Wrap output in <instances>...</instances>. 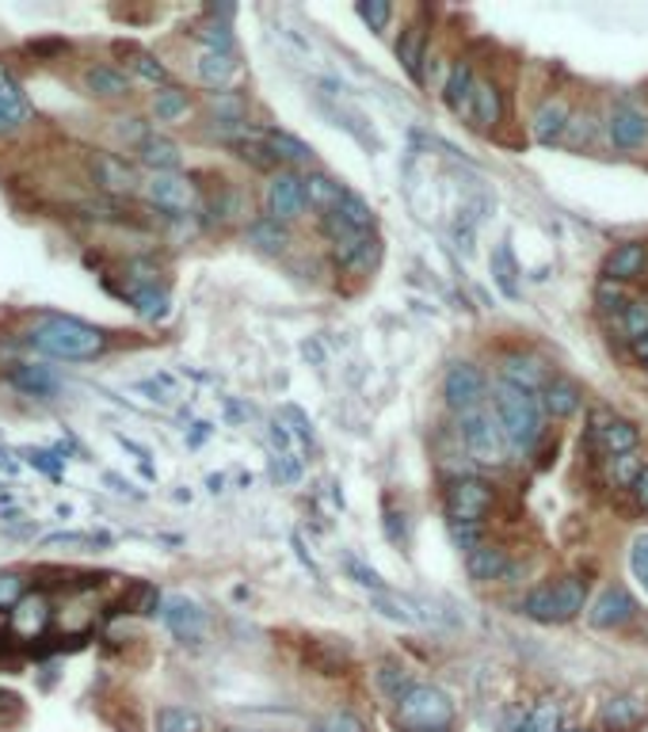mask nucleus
<instances>
[{
	"instance_id": "obj_12",
	"label": "nucleus",
	"mask_w": 648,
	"mask_h": 732,
	"mask_svg": "<svg viewBox=\"0 0 648 732\" xmlns=\"http://www.w3.org/2000/svg\"><path fill=\"white\" fill-rule=\"evenodd\" d=\"M569 122H572L569 99L546 96L542 104L534 107V115H530V138H534L538 146H557V141H564V134H569Z\"/></svg>"
},
{
	"instance_id": "obj_32",
	"label": "nucleus",
	"mask_w": 648,
	"mask_h": 732,
	"mask_svg": "<svg viewBox=\"0 0 648 732\" xmlns=\"http://www.w3.org/2000/svg\"><path fill=\"white\" fill-rule=\"evenodd\" d=\"M115 50H119V54L127 57V69L134 73L138 80H145V85H156V88H169V69H164V65L156 62V57L149 54V50L127 46V43H119Z\"/></svg>"
},
{
	"instance_id": "obj_3",
	"label": "nucleus",
	"mask_w": 648,
	"mask_h": 732,
	"mask_svg": "<svg viewBox=\"0 0 648 732\" xmlns=\"http://www.w3.org/2000/svg\"><path fill=\"white\" fill-rule=\"evenodd\" d=\"M587 603V584L580 577H561L553 584H538L530 588L527 599H522V614L534 622H546V626H561V622H572Z\"/></svg>"
},
{
	"instance_id": "obj_59",
	"label": "nucleus",
	"mask_w": 648,
	"mask_h": 732,
	"mask_svg": "<svg viewBox=\"0 0 648 732\" xmlns=\"http://www.w3.org/2000/svg\"><path fill=\"white\" fill-rule=\"evenodd\" d=\"M629 347H634V355H637V359H641V363H648V336L634 340V344H629Z\"/></svg>"
},
{
	"instance_id": "obj_10",
	"label": "nucleus",
	"mask_w": 648,
	"mask_h": 732,
	"mask_svg": "<svg viewBox=\"0 0 648 732\" xmlns=\"http://www.w3.org/2000/svg\"><path fill=\"white\" fill-rule=\"evenodd\" d=\"M145 198L153 206H161L164 214H191L198 203V191H195V183L187 176H180V172H161V176H153L145 183Z\"/></svg>"
},
{
	"instance_id": "obj_18",
	"label": "nucleus",
	"mask_w": 648,
	"mask_h": 732,
	"mask_svg": "<svg viewBox=\"0 0 648 732\" xmlns=\"http://www.w3.org/2000/svg\"><path fill=\"white\" fill-rule=\"evenodd\" d=\"M606 134L618 149H641L648 141V115L634 104H614L606 115Z\"/></svg>"
},
{
	"instance_id": "obj_25",
	"label": "nucleus",
	"mask_w": 648,
	"mask_h": 732,
	"mask_svg": "<svg viewBox=\"0 0 648 732\" xmlns=\"http://www.w3.org/2000/svg\"><path fill=\"white\" fill-rule=\"evenodd\" d=\"M465 569H469V577L477 580V584H493V580L508 577V553H504L500 546L480 542L477 549L465 553Z\"/></svg>"
},
{
	"instance_id": "obj_27",
	"label": "nucleus",
	"mask_w": 648,
	"mask_h": 732,
	"mask_svg": "<svg viewBox=\"0 0 648 732\" xmlns=\"http://www.w3.org/2000/svg\"><path fill=\"white\" fill-rule=\"evenodd\" d=\"M500 378L511 381V386H522V389H534V394H542V386L550 378H546V370L538 366V359H530V355L515 352V355H504L500 363Z\"/></svg>"
},
{
	"instance_id": "obj_2",
	"label": "nucleus",
	"mask_w": 648,
	"mask_h": 732,
	"mask_svg": "<svg viewBox=\"0 0 648 732\" xmlns=\"http://www.w3.org/2000/svg\"><path fill=\"white\" fill-rule=\"evenodd\" d=\"M493 412L500 420L504 435H508V446L515 451H530V446L542 439V401H538L534 389L511 386V381H496L493 389Z\"/></svg>"
},
{
	"instance_id": "obj_16",
	"label": "nucleus",
	"mask_w": 648,
	"mask_h": 732,
	"mask_svg": "<svg viewBox=\"0 0 648 732\" xmlns=\"http://www.w3.org/2000/svg\"><path fill=\"white\" fill-rule=\"evenodd\" d=\"M504 119H508V96H504V88L496 80H477L469 107V127L480 130V134H493Z\"/></svg>"
},
{
	"instance_id": "obj_1",
	"label": "nucleus",
	"mask_w": 648,
	"mask_h": 732,
	"mask_svg": "<svg viewBox=\"0 0 648 732\" xmlns=\"http://www.w3.org/2000/svg\"><path fill=\"white\" fill-rule=\"evenodd\" d=\"M28 344L35 352L50 355V359H69V363H88L96 355L107 352V332L96 329L88 321L62 317V313H46L31 324Z\"/></svg>"
},
{
	"instance_id": "obj_46",
	"label": "nucleus",
	"mask_w": 648,
	"mask_h": 732,
	"mask_svg": "<svg viewBox=\"0 0 648 732\" xmlns=\"http://www.w3.org/2000/svg\"><path fill=\"white\" fill-rule=\"evenodd\" d=\"M622 332H626V340L634 344V340L648 336V298H637V302H629V310L622 313Z\"/></svg>"
},
{
	"instance_id": "obj_45",
	"label": "nucleus",
	"mask_w": 648,
	"mask_h": 732,
	"mask_svg": "<svg viewBox=\"0 0 648 732\" xmlns=\"http://www.w3.org/2000/svg\"><path fill=\"white\" fill-rule=\"evenodd\" d=\"M310 732H370V729L355 710H328L321 721H313Z\"/></svg>"
},
{
	"instance_id": "obj_49",
	"label": "nucleus",
	"mask_w": 648,
	"mask_h": 732,
	"mask_svg": "<svg viewBox=\"0 0 648 732\" xmlns=\"http://www.w3.org/2000/svg\"><path fill=\"white\" fill-rule=\"evenodd\" d=\"M629 572H634V580L645 588V595H648V530L645 535H637L634 546H629Z\"/></svg>"
},
{
	"instance_id": "obj_58",
	"label": "nucleus",
	"mask_w": 648,
	"mask_h": 732,
	"mask_svg": "<svg viewBox=\"0 0 648 732\" xmlns=\"http://www.w3.org/2000/svg\"><path fill=\"white\" fill-rule=\"evenodd\" d=\"M271 443L282 446V451H290V435H287V428H282V423H271Z\"/></svg>"
},
{
	"instance_id": "obj_41",
	"label": "nucleus",
	"mask_w": 648,
	"mask_h": 732,
	"mask_svg": "<svg viewBox=\"0 0 648 732\" xmlns=\"http://www.w3.org/2000/svg\"><path fill=\"white\" fill-rule=\"evenodd\" d=\"M127 302L134 305L141 317H149V321H161L164 313H169V294H164V290H156V287L127 290Z\"/></svg>"
},
{
	"instance_id": "obj_48",
	"label": "nucleus",
	"mask_w": 648,
	"mask_h": 732,
	"mask_svg": "<svg viewBox=\"0 0 648 732\" xmlns=\"http://www.w3.org/2000/svg\"><path fill=\"white\" fill-rule=\"evenodd\" d=\"M23 595H28V577H20V572H0V614L15 611V606L23 603Z\"/></svg>"
},
{
	"instance_id": "obj_29",
	"label": "nucleus",
	"mask_w": 648,
	"mask_h": 732,
	"mask_svg": "<svg viewBox=\"0 0 648 732\" xmlns=\"http://www.w3.org/2000/svg\"><path fill=\"white\" fill-rule=\"evenodd\" d=\"M344 183L339 180H332L328 172H310V176H305V203L313 206V211L321 214H332L339 206V198H344Z\"/></svg>"
},
{
	"instance_id": "obj_17",
	"label": "nucleus",
	"mask_w": 648,
	"mask_h": 732,
	"mask_svg": "<svg viewBox=\"0 0 648 732\" xmlns=\"http://www.w3.org/2000/svg\"><path fill=\"white\" fill-rule=\"evenodd\" d=\"M648 271V240H622L611 256L603 260V279L606 282H637Z\"/></svg>"
},
{
	"instance_id": "obj_56",
	"label": "nucleus",
	"mask_w": 648,
	"mask_h": 732,
	"mask_svg": "<svg viewBox=\"0 0 648 732\" xmlns=\"http://www.w3.org/2000/svg\"><path fill=\"white\" fill-rule=\"evenodd\" d=\"M99 538H85V535H50L46 538V549H57V546H93Z\"/></svg>"
},
{
	"instance_id": "obj_52",
	"label": "nucleus",
	"mask_w": 648,
	"mask_h": 732,
	"mask_svg": "<svg viewBox=\"0 0 648 732\" xmlns=\"http://www.w3.org/2000/svg\"><path fill=\"white\" fill-rule=\"evenodd\" d=\"M23 718V698L12 690H0V732L15 729V721Z\"/></svg>"
},
{
	"instance_id": "obj_8",
	"label": "nucleus",
	"mask_w": 648,
	"mask_h": 732,
	"mask_svg": "<svg viewBox=\"0 0 648 732\" xmlns=\"http://www.w3.org/2000/svg\"><path fill=\"white\" fill-rule=\"evenodd\" d=\"M443 397H446V405H451V409L458 412V416L480 409V405H485V397H488L485 370H480L477 363H465V359L454 363L451 370H446V378H443Z\"/></svg>"
},
{
	"instance_id": "obj_44",
	"label": "nucleus",
	"mask_w": 648,
	"mask_h": 732,
	"mask_svg": "<svg viewBox=\"0 0 648 732\" xmlns=\"http://www.w3.org/2000/svg\"><path fill=\"white\" fill-rule=\"evenodd\" d=\"M641 470H645V462L637 454L606 458V477H611V485H618V488H634V481Z\"/></svg>"
},
{
	"instance_id": "obj_39",
	"label": "nucleus",
	"mask_w": 648,
	"mask_h": 732,
	"mask_svg": "<svg viewBox=\"0 0 648 732\" xmlns=\"http://www.w3.org/2000/svg\"><path fill=\"white\" fill-rule=\"evenodd\" d=\"M332 214H339V218H344L352 229L374 233V211H370V203H367L363 195H355V191H344V198H339V206H336Z\"/></svg>"
},
{
	"instance_id": "obj_13",
	"label": "nucleus",
	"mask_w": 648,
	"mask_h": 732,
	"mask_svg": "<svg viewBox=\"0 0 648 732\" xmlns=\"http://www.w3.org/2000/svg\"><path fill=\"white\" fill-rule=\"evenodd\" d=\"M634 618H637V599L618 584L603 588L600 599L587 606V622H592L595 629H618Z\"/></svg>"
},
{
	"instance_id": "obj_55",
	"label": "nucleus",
	"mask_w": 648,
	"mask_h": 732,
	"mask_svg": "<svg viewBox=\"0 0 648 732\" xmlns=\"http://www.w3.org/2000/svg\"><path fill=\"white\" fill-rule=\"evenodd\" d=\"M629 496H634V504L641 507V512H648V465L641 473H637V481H634V488H629Z\"/></svg>"
},
{
	"instance_id": "obj_14",
	"label": "nucleus",
	"mask_w": 648,
	"mask_h": 732,
	"mask_svg": "<svg viewBox=\"0 0 648 732\" xmlns=\"http://www.w3.org/2000/svg\"><path fill=\"white\" fill-rule=\"evenodd\" d=\"M31 119H35V107H31L28 92H23L20 80L0 65V138L23 130Z\"/></svg>"
},
{
	"instance_id": "obj_54",
	"label": "nucleus",
	"mask_w": 648,
	"mask_h": 732,
	"mask_svg": "<svg viewBox=\"0 0 648 732\" xmlns=\"http://www.w3.org/2000/svg\"><path fill=\"white\" fill-rule=\"evenodd\" d=\"M298 473H302V470H298V462H294V458H290V454H279V458H276V477H279V481L294 485Z\"/></svg>"
},
{
	"instance_id": "obj_33",
	"label": "nucleus",
	"mask_w": 648,
	"mask_h": 732,
	"mask_svg": "<svg viewBox=\"0 0 648 732\" xmlns=\"http://www.w3.org/2000/svg\"><path fill=\"white\" fill-rule=\"evenodd\" d=\"M248 245L260 248V252H268V256H279L290 248V229L276 218H256L252 226H248Z\"/></svg>"
},
{
	"instance_id": "obj_22",
	"label": "nucleus",
	"mask_w": 648,
	"mask_h": 732,
	"mask_svg": "<svg viewBox=\"0 0 648 732\" xmlns=\"http://www.w3.org/2000/svg\"><path fill=\"white\" fill-rule=\"evenodd\" d=\"M332 256H336V263L344 271L363 274L378 263V237H374V233H355V237H347L344 245L332 248Z\"/></svg>"
},
{
	"instance_id": "obj_34",
	"label": "nucleus",
	"mask_w": 648,
	"mask_h": 732,
	"mask_svg": "<svg viewBox=\"0 0 648 732\" xmlns=\"http://www.w3.org/2000/svg\"><path fill=\"white\" fill-rule=\"evenodd\" d=\"M374 683H378V690H381V695H386L393 706L401 702V698L409 695L412 687H417V683H412V671L404 668L401 660H381L378 671H374Z\"/></svg>"
},
{
	"instance_id": "obj_7",
	"label": "nucleus",
	"mask_w": 648,
	"mask_h": 732,
	"mask_svg": "<svg viewBox=\"0 0 648 732\" xmlns=\"http://www.w3.org/2000/svg\"><path fill=\"white\" fill-rule=\"evenodd\" d=\"M263 206H268V218L282 222H298L305 214V176H298L294 169H279L276 176L268 180V191H263Z\"/></svg>"
},
{
	"instance_id": "obj_57",
	"label": "nucleus",
	"mask_w": 648,
	"mask_h": 732,
	"mask_svg": "<svg viewBox=\"0 0 648 732\" xmlns=\"http://www.w3.org/2000/svg\"><path fill=\"white\" fill-rule=\"evenodd\" d=\"M62 50H65V43H57V39H50V43H31V54H43V57L62 54Z\"/></svg>"
},
{
	"instance_id": "obj_28",
	"label": "nucleus",
	"mask_w": 648,
	"mask_h": 732,
	"mask_svg": "<svg viewBox=\"0 0 648 732\" xmlns=\"http://www.w3.org/2000/svg\"><path fill=\"white\" fill-rule=\"evenodd\" d=\"M195 73L198 80H203L206 88H226L233 77H237V57L233 54H222V50H203L195 62Z\"/></svg>"
},
{
	"instance_id": "obj_43",
	"label": "nucleus",
	"mask_w": 648,
	"mask_h": 732,
	"mask_svg": "<svg viewBox=\"0 0 648 732\" xmlns=\"http://www.w3.org/2000/svg\"><path fill=\"white\" fill-rule=\"evenodd\" d=\"M210 111L218 122H226V127H240L248 115V104L245 96H237V92H218V96L210 99Z\"/></svg>"
},
{
	"instance_id": "obj_53",
	"label": "nucleus",
	"mask_w": 648,
	"mask_h": 732,
	"mask_svg": "<svg viewBox=\"0 0 648 732\" xmlns=\"http://www.w3.org/2000/svg\"><path fill=\"white\" fill-rule=\"evenodd\" d=\"M347 577L355 580V584L370 588V592H386V584H381V577L374 569H367L363 561H355V557H347Z\"/></svg>"
},
{
	"instance_id": "obj_21",
	"label": "nucleus",
	"mask_w": 648,
	"mask_h": 732,
	"mask_svg": "<svg viewBox=\"0 0 648 732\" xmlns=\"http://www.w3.org/2000/svg\"><path fill=\"white\" fill-rule=\"evenodd\" d=\"M538 401H542V409L550 412L553 420H569V416H576L580 405H584V389H580L572 378L553 374V378L542 386V394H538Z\"/></svg>"
},
{
	"instance_id": "obj_4",
	"label": "nucleus",
	"mask_w": 648,
	"mask_h": 732,
	"mask_svg": "<svg viewBox=\"0 0 648 732\" xmlns=\"http://www.w3.org/2000/svg\"><path fill=\"white\" fill-rule=\"evenodd\" d=\"M397 729L401 732H451L454 721V702L446 690L417 683L409 695L397 702Z\"/></svg>"
},
{
	"instance_id": "obj_9",
	"label": "nucleus",
	"mask_w": 648,
	"mask_h": 732,
	"mask_svg": "<svg viewBox=\"0 0 648 732\" xmlns=\"http://www.w3.org/2000/svg\"><path fill=\"white\" fill-rule=\"evenodd\" d=\"M587 439L603 458H618V454H637L641 446V428L634 420H622V416H606L595 412L592 428H587Z\"/></svg>"
},
{
	"instance_id": "obj_11",
	"label": "nucleus",
	"mask_w": 648,
	"mask_h": 732,
	"mask_svg": "<svg viewBox=\"0 0 648 732\" xmlns=\"http://www.w3.org/2000/svg\"><path fill=\"white\" fill-rule=\"evenodd\" d=\"M648 721V695L626 690V695H611L600 706V729L603 732H637Z\"/></svg>"
},
{
	"instance_id": "obj_42",
	"label": "nucleus",
	"mask_w": 648,
	"mask_h": 732,
	"mask_svg": "<svg viewBox=\"0 0 648 732\" xmlns=\"http://www.w3.org/2000/svg\"><path fill=\"white\" fill-rule=\"evenodd\" d=\"M156 732H203V718L187 706H164L156 713Z\"/></svg>"
},
{
	"instance_id": "obj_6",
	"label": "nucleus",
	"mask_w": 648,
	"mask_h": 732,
	"mask_svg": "<svg viewBox=\"0 0 648 732\" xmlns=\"http://www.w3.org/2000/svg\"><path fill=\"white\" fill-rule=\"evenodd\" d=\"M493 504H496L493 485L480 477H454L443 496L446 523H480L485 527V515L493 512Z\"/></svg>"
},
{
	"instance_id": "obj_5",
	"label": "nucleus",
	"mask_w": 648,
	"mask_h": 732,
	"mask_svg": "<svg viewBox=\"0 0 648 732\" xmlns=\"http://www.w3.org/2000/svg\"><path fill=\"white\" fill-rule=\"evenodd\" d=\"M462 443L473 462L480 465H500L504 454H508V435H504L500 420H496V412L485 409H473L462 416Z\"/></svg>"
},
{
	"instance_id": "obj_30",
	"label": "nucleus",
	"mask_w": 648,
	"mask_h": 732,
	"mask_svg": "<svg viewBox=\"0 0 648 732\" xmlns=\"http://www.w3.org/2000/svg\"><path fill=\"white\" fill-rule=\"evenodd\" d=\"M85 85L99 99H122V96H130V88H134L119 65H93V69L85 73Z\"/></svg>"
},
{
	"instance_id": "obj_31",
	"label": "nucleus",
	"mask_w": 648,
	"mask_h": 732,
	"mask_svg": "<svg viewBox=\"0 0 648 732\" xmlns=\"http://www.w3.org/2000/svg\"><path fill=\"white\" fill-rule=\"evenodd\" d=\"M12 618H15V637H35V634H43L50 622V603L39 592H28L23 603L12 611Z\"/></svg>"
},
{
	"instance_id": "obj_40",
	"label": "nucleus",
	"mask_w": 648,
	"mask_h": 732,
	"mask_svg": "<svg viewBox=\"0 0 648 732\" xmlns=\"http://www.w3.org/2000/svg\"><path fill=\"white\" fill-rule=\"evenodd\" d=\"M187 111H191V99H187L184 88L169 85V88H161V92L153 96V115H156L161 122H176V119H184Z\"/></svg>"
},
{
	"instance_id": "obj_26",
	"label": "nucleus",
	"mask_w": 648,
	"mask_h": 732,
	"mask_svg": "<svg viewBox=\"0 0 648 732\" xmlns=\"http://www.w3.org/2000/svg\"><path fill=\"white\" fill-rule=\"evenodd\" d=\"M256 138H260L263 149L276 157V164H310L313 161V149L305 146L302 138L287 134V130H256Z\"/></svg>"
},
{
	"instance_id": "obj_35",
	"label": "nucleus",
	"mask_w": 648,
	"mask_h": 732,
	"mask_svg": "<svg viewBox=\"0 0 648 732\" xmlns=\"http://www.w3.org/2000/svg\"><path fill=\"white\" fill-rule=\"evenodd\" d=\"M8 381H12L20 394H31V397H54L57 394V378L46 370V366H12V370H8Z\"/></svg>"
},
{
	"instance_id": "obj_24",
	"label": "nucleus",
	"mask_w": 648,
	"mask_h": 732,
	"mask_svg": "<svg viewBox=\"0 0 648 732\" xmlns=\"http://www.w3.org/2000/svg\"><path fill=\"white\" fill-rule=\"evenodd\" d=\"M93 180L104 191H111V195H130V191L138 187L134 169H130L127 161H119V157H111V153H99L93 161Z\"/></svg>"
},
{
	"instance_id": "obj_50",
	"label": "nucleus",
	"mask_w": 648,
	"mask_h": 732,
	"mask_svg": "<svg viewBox=\"0 0 648 732\" xmlns=\"http://www.w3.org/2000/svg\"><path fill=\"white\" fill-rule=\"evenodd\" d=\"M198 39H203V50H222V54H233V31L229 23H203L198 28Z\"/></svg>"
},
{
	"instance_id": "obj_37",
	"label": "nucleus",
	"mask_w": 648,
	"mask_h": 732,
	"mask_svg": "<svg viewBox=\"0 0 648 732\" xmlns=\"http://www.w3.org/2000/svg\"><path fill=\"white\" fill-rule=\"evenodd\" d=\"M515 732H564L561 729V702H557V698H538Z\"/></svg>"
},
{
	"instance_id": "obj_47",
	"label": "nucleus",
	"mask_w": 648,
	"mask_h": 732,
	"mask_svg": "<svg viewBox=\"0 0 648 732\" xmlns=\"http://www.w3.org/2000/svg\"><path fill=\"white\" fill-rule=\"evenodd\" d=\"M629 302H634V298L626 294V290L618 287V282H600V287H595V305H600L603 313H626L629 310Z\"/></svg>"
},
{
	"instance_id": "obj_20",
	"label": "nucleus",
	"mask_w": 648,
	"mask_h": 732,
	"mask_svg": "<svg viewBox=\"0 0 648 732\" xmlns=\"http://www.w3.org/2000/svg\"><path fill=\"white\" fill-rule=\"evenodd\" d=\"M473 92H477V73H473L469 57H462V62L451 65V73H446V80H443V104L451 107L458 119H469Z\"/></svg>"
},
{
	"instance_id": "obj_38",
	"label": "nucleus",
	"mask_w": 648,
	"mask_h": 732,
	"mask_svg": "<svg viewBox=\"0 0 648 732\" xmlns=\"http://www.w3.org/2000/svg\"><path fill=\"white\" fill-rule=\"evenodd\" d=\"M493 282L504 290V298H519V263H515L511 245H500L493 252Z\"/></svg>"
},
{
	"instance_id": "obj_51",
	"label": "nucleus",
	"mask_w": 648,
	"mask_h": 732,
	"mask_svg": "<svg viewBox=\"0 0 648 732\" xmlns=\"http://www.w3.org/2000/svg\"><path fill=\"white\" fill-rule=\"evenodd\" d=\"M363 23H370V31H386V23L393 20V4H381V0H370V4L355 8Z\"/></svg>"
},
{
	"instance_id": "obj_19",
	"label": "nucleus",
	"mask_w": 648,
	"mask_h": 732,
	"mask_svg": "<svg viewBox=\"0 0 648 732\" xmlns=\"http://www.w3.org/2000/svg\"><path fill=\"white\" fill-rule=\"evenodd\" d=\"M397 62L409 73V80L417 85H428V28L420 20H412L409 28L397 39Z\"/></svg>"
},
{
	"instance_id": "obj_23",
	"label": "nucleus",
	"mask_w": 648,
	"mask_h": 732,
	"mask_svg": "<svg viewBox=\"0 0 648 732\" xmlns=\"http://www.w3.org/2000/svg\"><path fill=\"white\" fill-rule=\"evenodd\" d=\"M134 149H138V161L145 164V169H153V176H161V172H176L180 161H184L180 146L172 138H164V134L141 138Z\"/></svg>"
},
{
	"instance_id": "obj_15",
	"label": "nucleus",
	"mask_w": 648,
	"mask_h": 732,
	"mask_svg": "<svg viewBox=\"0 0 648 732\" xmlns=\"http://www.w3.org/2000/svg\"><path fill=\"white\" fill-rule=\"evenodd\" d=\"M161 618H164V626H169L172 634L184 640V645H195V640H203V634H206V614H203V606L191 603L187 595L164 599V603H161Z\"/></svg>"
},
{
	"instance_id": "obj_36",
	"label": "nucleus",
	"mask_w": 648,
	"mask_h": 732,
	"mask_svg": "<svg viewBox=\"0 0 648 732\" xmlns=\"http://www.w3.org/2000/svg\"><path fill=\"white\" fill-rule=\"evenodd\" d=\"M370 606L378 614H386V618L404 622V626H420V622H428L420 614V603H412V599H404V595H393V592H374Z\"/></svg>"
},
{
	"instance_id": "obj_60",
	"label": "nucleus",
	"mask_w": 648,
	"mask_h": 732,
	"mask_svg": "<svg viewBox=\"0 0 648 732\" xmlns=\"http://www.w3.org/2000/svg\"><path fill=\"white\" fill-rule=\"evenodd\" d=\"M564 732H592V729H564Z\"/></svg>"
}]
</instances>
